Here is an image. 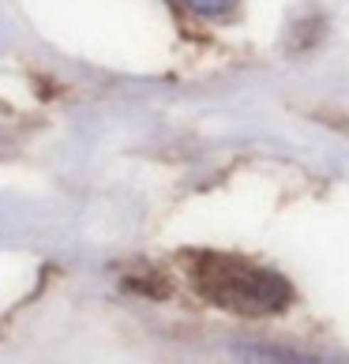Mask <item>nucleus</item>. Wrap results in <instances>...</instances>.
I'll list each match as a JSON object with an SVG mask.
<instances>
[{
  "instance_id": "nucleus-1",
  "label": "nucleus",
  "mask_w": 349,
  "mask_h": 364,
  "mask_svg": "<svg viewBox=\"0 0 349 364\" xmlns=\"http://www.w3.org/2000/svg\"><path fill=\"white\" fill-rule=\"evenodd\" d=\"M188 278H192L195 293H203L210 304L237 316H278L293 301L289 282L278 271L248 263L240 255L195 252L188 259Z\"/></svg>"
},
{
  "instance_id": "nucleus-2",
  "label": "nucleus",
  "mask_w": 349,
  "mask_h": 364,
  "mask_svg": "<svg viewBox=\"0 0 349 364\" xmlns=\"http://www.w3.org/2000/svg\"><path fill=\"white\" fill-rule=\"evenodd\" d=\"M184 4H192L195 11H203V16H222V11H230L237 0H184Z\"/></svg>"
}]
</instances>
